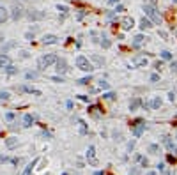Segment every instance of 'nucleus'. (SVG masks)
Masks as SVG:
<instances>
[{
  "label": "nucleus",
  "mask_w": 177,
  "mask_h": 175,
  "mask_svg": "<svg viewBox=\"0 0 177 175\" xmlns=\"http://www.w3.org/2000/svg\"><path fill=\"white\" fill-rule=\"evenodd\" d=\"M76 66L82 69V71H85V73H90L94 67H92V64L88 62V59L87 57H83V55H80V57H76Z\"/></svg>",
  "instance_id": "3"
},
{
  "label": "nucleus",
  "mask_w": 177,
  "mask_h": 175,
  "mask_svg": "<svg viewBox=\"0 0 177 175\" xmlns=\"http://www.w3.org/2000/svg\"><path fill=\"white\" fill-rule=\"evenodd\" d=\"M151 106H152V110H158V108L161 106V99H160V97L152 99V103H151Z\"/></svg>",
  "instance_id": "23"
},
{
  "label": "nucleus",
  "mask_w": 177,
  "mask_h": 175,
  "mask_svg": "<svg viewBox=\"0 0 177 175\" xmlns=\"http://www.w3.org/2000/svg\"><path fill=\"white\" fill-rule=\"evenodd\" d=\"M87 159H88V164H92V166H96V164H98V159H96V150H94V147H92V145L87 149Z\"/></svg>",
  "instance_id": "6"
},
{
  "label": "nucleus",
  "mask_w": 177,
  "mask_h": 175,
  "mask_svg": "<svg viewBox=\"0 0 177 175\" xmlns=\"http://www.w3.org/2000/svg\"><path fill=\"white\" fill-rule=\"evenodd\" d=\"M25 78H27V80H36V78H37V73H34V71H28L27 74H25Z\"/></svg>",
  "instance_id": "27"
},
{
  "label": "nucleus",
  "mask_w": 177,
  "mask_h": 175,
  "mask_svg": "<svg viewBox=\"0 0 177 175\" xmlns=\"http://www.w3.org/2000/svg\"><path fill=\"white\" fill-rule=\"evenodd\" d=\"M140 163H142V166H147V164H149V159L147 158H140Z\"/></svg>",
  "instance_id": "37"
},
{
  "label": "nucleus",
  "mask_w": 177,
  "mask_h": 175,
  "mask_svg": "<svg viewBox=\"0 0 177 175\" xmlns=\"http://www.w3.org/2000/svg\"><path fill=\"white\" fill-rule=\"evenodd\" d=\"M9 97H11V94L9 92H6V90L0 92V101H9Z\"/></svg>",
  "instance_id": "26"
},
{
  "label": "nucleus",
  "mask_w": 177,
  "mask_h": 175,
  "mask_svg": "<svg viewBox=\"0 0 177 175\" xmlns=\"http://www.w3.org/2000/svg\"><path fill=\"white\" fill-rule=\"evenodd\" d=\"M133 25H135V21H133V18H129V16H126V18H122V20H121L122 30H131Z\"/></svg>",
  "instance_id": "7"
},
{
  "label": "nucleus",
  "mask_w": 177,
  "mask_h": 175,
  "mask_svg": "<svg viewBox=\"0 0 177 175\" xmlns=\"http://www.w3.org/2000/svg\"><path fill=\"white\" fill-rule=\"evenodd\" d=\"M6 145L9 149H14L18 145V138H7V140H6Z\"/></svg>",
  "instance_id": "21"
},
{
  "label": "nucleus",
  "mask_w": 177,
  "mask_h": 175,
  "mask_svg": "<svg viewBox=\"0 0 177 175\" xmlns=\"http://www.w3.org/2000/svg\"><path fill=\"white\" fill-rule=\"evenodd\" d=\"M57 43H59V37L53 35V34H48V35L43 37V44H57Z\"/></svg>",
  "instance_id": "13"
},
{
  "label": "nucleus",
  "mask_w": 177,
  "mask_h": 175,
  "mask_svg": "<svg viewBox=\"0 0 177 175\" xmlns=\"http://www.w3.org/2000/svg\"><path fill=\"white\" fill-rule=\"evenodd\" d=\"M88 82H90V76H87V78H82V80H80L78 83H80V85H87Z\"/></svg>",
  "instance_id": "34"
},
{
  "label": "nucleus",
  "mask_w": 177,
  "mask_h": 175,
  "mask_svg": "<svg viewBox=\"0 0 177 175\" xmlns=\"http://www.w3.org/2000/svg\"><path fill=\"white\" fill-rule=\"evenodd\" d=\"M51 82H57V83H62V82H64V80H62V78H60V76H53V78H51Z\"/></svg>",
  "instance_id": "40"
},
{
  "label": "nucleus",
  "mask_w": 177,
  "mask_h": 175,
  "mask_svg": "<svg viewBox=\"0 0 177 175\" xmlns=\"http://www.w3.org/2000/svg\"><path fill=\"white\" fill-rule=\"evenodd\" d=\"M113 140H117V142H121V133H113Z\"/></svg>",
  "instance_id": "43"
},
{
  "label": "nucleus",
  "mask_w": 177,
  "mask_h": 175,
  "mask_svg": "<svg viewBox=\"0 0 177 175\" xmlns=\"http://www.w3.org/2000/svg\"><path fill=\"white\" fill-rule=\"evenodd\" d=\"M9 18V12L6 11V9H0V23H4Z\"/></svg>",
  "instance_id": "22"
},
{
  "label": "nucleus",
  "mask_w": 177,
  "mask_h": 175,
  "mask_svg": "<svg viewBox=\"0 0 177 175\" xmlns=\"http://www.w3.org/2000/svg\"><path fill=\"white\" fill-rule=\"evenodd\" d=\"M161 57H163L165 60H170V59H172V53H170V51H161Z\"/></svg>",
  "instance_id": "29"
},
{
  "label": "nucleus",
  "mask_w": 177,
  "mask_h": 175,
  "mask_svg": "<svg viewBox=\"0 0 177 175\" xmlns=\"http://www.w3.org/2000/svg\"><path fill=\"white\" fill-rule=\"evenodd\" d=\"M11 16H12V20H20V18L23 16V9L22 7H12Z\"/></svg>",
  "instance_id": "16"
},
{
  "label": "nucleus",
  "mask_w": 177,
  "mask_h": 175,
  "mask_svg": "<svg viewBox=\"0 0 177 175\" xmlns=\"http://www.w3.org/2000/svg\"><path fill=\"white\" fill-rule=\"evenodd\" d=\"M27 16H28V20H41V18H44V12H39V11H36V9H30V11H27Z\"/></svg>",
  "instance_id": "10"
},
{
  "label": "nucleus",
  "mask_w": 177,
  "mask_h": 175,
  "mask_svg": "<svg viewBox=\"0 0 177 175\" xmlns=\"http://www.w3.org/2000/svg\"><path fill=\"white\" fill-rule=\"evenodd\" d=\"M92 60H94V62H98L99 66H103V62H105L103 59H101V57H98V55H92Z\"/></svg>",
  "instance_id": "30"
},
{
  "label": "nucleus",
  "mask_w": 177,
  "mask_h": 175,
  "mask_svg": "<svg viewBox=\"0 0 177 175\" xmlns=\"http://www.w3.org/2000/svg\"><path fill=\"white\" fill-rule=\"evenodd\" d=\"M145 175H156V172H152V170H151V172H147Z\"/></svg>",
  "instance_id": "52"
},
{
  "label": "nucleus",
  "mask_w": 177,
  "mask_h": 175,
  "mask_svg": "<svg viewBox=\"0 0 177 175\" xmlns=\"http://www.w3.org/2000/svg\"><path fill=\"white\" fill-rule=\"evenodd\" d=\"M152 27V23H151V20L149 18H142V20H140V28H142V30H145V28H151Z\"/></svg>",
  "instance_id": "17"
},
{
  "label": "nucleus",
  "mask_w": 177,
  "mask_h": 175,
  "mask_svg": "<svg viewBox=\"0 0 177 175\" xmlns=\"http://www.w3.org/2000/svg\"><path fill=\"white\" fill-rule=\"evenodd\" d=\"M37 163H39V158H36V159L32 161V163H28V164H27V168L23 170V172H22L20 175H30V173H32V168H34V166H36Z\"/></svg>",
  "instance_id": "14"
},
{
  "label": "nucleus",
  "mask_w": 177,
  "mask_h": 175,
  "mask_svg": "<svg viewBox=\"0 0 177 175\" xmlns=\"http://www.w3.org/2000/svg\"><path fill=\"white\" fill-rule=\"evenodd\" d=\"M161 175H174V172H170V170H165V172H161Z\"/></svg>",
  "instance_id": "46"
},
{
  "label": "nucleus",
  "mask_w": 177,
  "mask_h": 175,
  "mask_svg": "<svg viewBox=\"0 0 177 175\" xmlns=\"http://www.w3.org/2000/svg\"><path fill=\"white\" fill-rule=\"evenodd\" d=\"M158 170H160V172H165V163H160V164H158Z\"/></svg>",
  "instance_id": "42"
},
{
  "label": "nucleus",
  "mask_w": 177,
  "mask_h": 175,
  "mask_svg": "<svg viewBox=\"0 0 177 175\" xmlns=\"http://www.w3.org/2000/svg\"><path fill=\"white\" fill-rule=\"evenodd\" d=\"M57 73H60V74L67 73V62L64 59H59V62H57Z\"/></svg>",
  "instance_id": "12"
},
{
  "label": "nucleus",
  "mask_w": 177,
  "mask_h": 175,
  "mask_svg": "<svg viewBox=\"0 0 177 175\" xmlns=\"http://www.w3.org/2000/svg\"><path fill=\"white\" fill-rule=\"evenodd\" d=\"M88 113L92 115V117H99V115L103 113V110H101L99 106H90V108H88Z\"/></svg>",
  "instance_id": "19"
},
{
  "label": "nucleus",
  "mask_w": 177,
  "mask_h": 175,
  "mask_svg": "<svg viewBox=\"0 0 177 175\" xmlns=\"http://www.w3.org/2000/svg\"><path fill=\"white\" fill-rule=\"evenodd\" d=\"M163 143L166 145V149H168V152H177V143L172 140L170 136H163Z\"/></svg>",
  "instance_id": "5"
},
{
  "label": "nucleus",
  "mask_w": 177,
  "mask_h": 175,
  "mask_svg": "<svg viewBox=\"0 0 177 175\" xmlns=\"http://www.w3.org/2000/svg\"><path fill=\"white\" fill-rule=\"evenodd\" d=\"M161 66H163V62L160 60V62H156V66H154V67H156V69H161Z\"/></svg>",
  "instance_id": "47"
},
{
  "label": "nucleus",
  "mask_w": 177,
  "mask_h": 175,
  "mask_svg": "<svg viewBox=\"0 0 177 175\" xmlns=\"http://www.w3.org/2000/svg\"><path fill=\"white\" fill-rule=\"evenodd\" d=\"M99 87H101V88H108L110 85H108V82H105V80H101V82H99Z\"/></svg>",
  "instance_id": "35"
},
{
  "label": "nucleus",
  "mask_w": 177,
  "mask_h": 175,
  "mask_svg": "<svg viewBox=\"0 0 177 175\" xmlns=\"http://www.w3.org/2000/svg\"><path fill=\"white\" fill-rule=\"evenodd\" d=\"M6 119H7V121H12V119H14V113H12V111L6 113Z\"/></svg>",
  "instance_id": "41"
},
{
  "label": "nucleus",
  "mask_w": 177,
  "mask_h": 175,
  "mask_svg": "<svg viewBox=\"0 0 177 175\" xmlns=\"http://www.w3.org/2000/svg\"><path fill=\"white\" fill-rule=\"evenodd\" d=\"M78 124H80V133H82V135H87V124L83 121H78Z\"/></svg>",
  "instance_id": "24"
},
{
  "label": "nucleus",
  "mask_w": 177,
  "mask_h": 175,
  "mask_svg": "<svg viewBox=\"0 0 177 175\" xmlns=\"http://www.w3.org/2000/svg\"><path fill=\"white\" fill-rule=\"evenodd\" d=\"M108 4H110V6H115V4H119V0H108Z\"/></svg>",
  "instance_id": "48"
},
{
  "label": "nucleus",
  "mask_w": 177,
  "mask_h": 175,
  "mask_svg": "<svg viewBox=\"0 0 177 175\" xmlns=\"http://www.w3.org/2000/svg\"><path fill=\"white\" fill-rule=\"evenodd\" d=\"M133 64H135L136 67H144V66H147V59H145V57H142V55H140V57H135Z\"/></svg>",
  "instance_id": "15"
},
{
  "label": "nucleus",
  "mask_w": 177,
  "mask_h": 175,
  "mask_svg": "<svg viewBox=\"0 0 177 175\" xmlns=\"http://www.w3.org/2000/svg\"><path fill=\"white\" fill-rule=\"evenodd\" d=\"M174 97H175V94H174V92L168 94V99H170V101H174Z\"/></svg>",
  "instance_id": "50"
},
{
  "label": "nucleus",
  "mask_w": 177,
  "mask_h": 175,
  "mask_svg": "<svg viewBox=\"0 0 177 175\" xmlns=\"http://www.w3.org/2000/svg\"><path fill=\"white\" fill-rule=\"evenodd\" d=\"M59 62V57L53 53H48V55H43V57H39L37 60V69L39 71H44V69H48V67H51L53 64H57Z\"/></svg>",
  "instance_id": "1"
},
{
  "label": "nucleus",
  "mask_w": 177,
  "mask_h": 175,
  "mask_svg": "<svg viewBox=\"0 0 177 175\" xmlns=\"http://www.w3.org/2000/svg\"><path fill=\"white\" fill-rule=\"evenodd\" d=\"M129 175H140V168H136V166L131 168V170H129Z\"/></svg>",
  "instance_id": "31"
},
{
  "label": "nucleus",
  "mask_w": 177,
  "mask_h": 175,
  "mask_svg": "<svg viewBox=\"0 0 177 175\" xmlns=\"http://www.w3.org/2000/svg\"><path fill=\"white\" fill-rule=\"evenodd\" d=\"M101 44H103V46H105V48H110V41H108V39H106V37H103V41H101Z\"/></svg>",
  "instance_id": "32"
},
{
  "label": "nucleus",
  "mask_w": 177,
  "mask_h": 175,
  "mask_svg": "<svg viewBox=\"0 0 177 175\" xmlns=\"http://www.w3.org/2000/svg\"><path fill=\"white\" fill-rule=\"evenodd\" d=\"M170 69H172V73H175V74H177V62H172V64H170Z\"/></svg>",
  "instance_id": "36"
},
{
  "label": "nucleus",
  "mask_w": 177,
  "mask_h": 175,
  "mask_svg": "<svg viewBox=\"0 0 177 175\" xmlns=\"http://www.w3.org/2000/svg\"><path fill=\"white\" fill-rule=\"evenodd\" d=\"M149 152L151 154H158V152H160V145H156V143L149 145Z\"/></svg>",
  "instance_id": "25"
},
{
  "label": "nucleus",
  "mask_w": 177,
  "mask_h": 175,
  "mask_svg": "<svg viewBox=\"0 0 177 175\" xmlns=\"http://www.w3.org/2000/svg\"><path fill=\"white\" fill-rule=\"evenodd\" d=\"M133 147H135V142H129V143H127V150H129V152L133 150Z\"/></svg>",
  "instance_id": "44"
},
{
  "label": "nucleus",
  "mask_w": 177,
  "mask_h": 175,
  "mask_svg": "<svg viewBox=\"0 0 177 175\" xmlns=\"http://www.w3.org/2000/svg\"><path fill=\"white\" fill-rule=\"evenodd\" d=\"M175 140H177V136H175Z\"/></svg>",
  "instance_id": "54"
},
{
  "label": "nucleus",
  "mask_w": 177,
  "mask_h": 175,
  "mask_svg": "<svg viewBox=\"0 0 177 175\" xmlns=\"http://www.w3.org/2000/svg\"><path fill=\"white\" fill-rule=\"evenodd\" d=\"M103 99H108V101H113V99H115V94H113V92H106V94H103Z\"/></svg>",
  "instance_id": "28"
},
{
  "label": "nucleus",
  "mask_w": 177,
  "mask_h": 175,
  "mask_svg": "<svg viewBox=\"0 0 177 175\" xmlns=\"http://www.w3.org/2000/svg\"><path fill=\"white\" fill-rule=\"evenodd\" d=\"M174 2H175V4H177V0H174Z\"/></svg>",
  "instance_id": "53"
},
{
  "label": "nucleus",
  "mask_w": 177,
  "mask_h": 175,
  "mask_svg": "<svg viewBox=\"0 0 177 175\" xmlns=\"http://www.w3.org/2000/svg\"><path fill=\"white\" fill-rule=\"evenodd\" d=\"M144 11H145V16L149 18V20H152V23H156V25H160V23H161L160 12L156 11V7H154V6L147 4V6H144Z\"/></svg>",
  "instance_id": "2"
},
{
  "label": "nucleus",
  "mask_w": 177,
  "mask_h": 175,
  "mask_svg": "<svg viewBox=\"0 0 177 175\" xmlns=\"http://www.w3.org/2000/svg\"><path fill=\"white\" fill-rule=\"evenodd\" d=\"M140 104H142V101H140L138 97H135V99H131V101H129V110H131V111H135V110L138 108Z\"/></svg>",
  "instance_id": "20"
},
{
  "label": "nucleus",
  "mask_w": 177,
  "mask_h": 175,
  "mask_svg": "<svg viewBox=\"0 0 177 175\" xmlns=\"http://www.w3.org/2000/svg\"><path fill=\"white\" fill-rule=\"evenodd\" d=\"M151 82H160V76H158V74H151Z\"/></svg>",
  "instance_id": "38"
},
{
  "label": "nucleus",
  "mask_w": 177,
  "mask_h": 175,
  "mask_svg": "<svg viewBox=\"0 0 177 175\" xmlns=\"http://www.w3.org/2000/svg\"><path fill=\"white\" fill-rule=\"evenodd\" d=\"M6 71L9 73V74H14V73H16V69H14V67H12V66H9V67H7V69H6Z\"/></svg>",
  "instance_id": "39"
},
{
  "label": "nucleus",
  "mask_w": 177,
  "mask_h": 175,
  "mask_svg": "<svg viewBox=\"0 0 177 175\" xmlns=\"http://www.w3.org/2000/svg\"><path fill=\"white\" fill-rule=\"evenodd\" d=\"M18 90H20V92H28V94H34V96H41V92H39V90H36V88H32V87H20Z\"/></svg>",
  "instance_id": "18"
},
{
  "label": "nucleus",
  "mask_w": 177,
  "mask_h": 175,
  "mask_svg": "<svg viewBox=\"0 0 177 175\" xmlns=\"http://www.w3.org/2000/svg\"><path fill=\"white\" fill-rule=\"evenodd\" d=\"M115 11L119 12V11H126V9H124V6H117V9H115Z\"/></svg>",
  "instance_id": "49"
},
{
  "label": "nucleus",
  "mask_w": 177,
  "mask_h": 175,
  "mask_svg": "<svg viewBox=\"0 0 177 175\" xmlns=\"http://www.w3.org/2000/svg\"><path fill=\"white\" fill-rule=\"evenodd\" d=\"M166 159H168V163H175V158H174L172 154H170V156H168V158H166Z\"/></svg>",
  "instance_id": "45"
},
{
  "label": "nucleus",
  "mask_w": 177,
  "mask_h": 175,
  "mask_svg": "<svg viewBox=\"0 0 177 175\" xmlns=\"http://www.w3.org/2000/svg\"><path fill=\"white\" fill-rule=\"evenodd\" d=\"M145 39H147V37H144L142 34H138V35H135V37H133V43H131V46H133V48H140V46H142V44L145 43Z\"/></svg>",
  "instance_id": "9"
},
{
  "label": "nucleus",
  "mask_w": 177,
  "mask_h": 175,
  "mask_svg": "<svg viewBox=\"0 0 177 175\" xmlns=\"http://www.w3.org/2000/svg\"><path fill=\"white\" fill-rule=\"evenodd\" d=\"M9 66H12V64H11V59H9L7 55L0 53V67H2V69H7Z\"/></svg>",
  "instance_id": "11"
},
{
  "label": "nucleus",
  "mask_w": 177,
  "mask_h": 175,
  "mask_svg": "<svg viewBox=\"0 0 177 175\" xmlns=\"http://www.w3.org/2000/svg\"><path fill=\"white\" fill-rule=\"evenodd\" d=\"M57 9H59V11H60L62 14H66V12H67V7H66V6H60V4L57 6Z\"/></svg>",
  "instance_id": "33"
},
{
  "label": "nucleus",
  "mask_w": 177,
  "mask_h": 175,
  "mask_svg": "<svg viewBox=\"0 0 177 175\" xmlns=\"http://www.w3.org/2000/svg\"><path fill=\"white\" fill-rule=\"evenodd\" d=\"M94 175H105V172H101V170H98V172H94Z\"/></svg>",
  "instance_id": "51"
},
{
  "label": "nucleus",
  "mask_w": 177,
  "mask_h": 175,
  "mask_svg": "<svg viewBox=\"0 0 177 175\" xmlns=\"http://www.w3.org/2000/svg\"><path fill=\"white\" fill-rule=\"evenodd\" d=\"M133 126H135V129H133V135H135L136 138L142 136V133H144V129H145V122H144V121H136Z\"/></svg>",
  "instance_id": "4"
},
{
  "label": "nucleus",
  "mask_w": 177,
  "mask_h": 175,
  "mask_svg": "<svg viewBox=\"0 0 177 175\" xmlns=\"http://www.w3.org/2000/svg\"><path fill=\"white\" fill-rule=\"evenodd\" d=\"M36 121H37V117H36V115L27 113L25 117H23V126H25V127H30V126H32V124H34Z\"/></svg>",
  "instance_id": "8"
}]
</instances>
